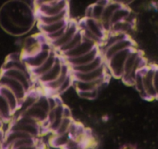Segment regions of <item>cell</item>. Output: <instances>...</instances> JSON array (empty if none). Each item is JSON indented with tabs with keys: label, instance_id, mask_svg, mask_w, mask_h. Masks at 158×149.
I'll return each instance as SVG.
<instances>
[{
	"label": "cell",
	"instance_id": "cell-32",
	"mask_svg": "<svg viewBox=\"0 0 158 149\" xmlns=\"http://www.w3.org/2000/svg\"><path fill=\"white\" fill-rule=\"evenodd\" d=\"M120 149H137L134 145H124L120 148Z\"/></svg>",
	"mask_w": 158,
	"mask_h": 149
},
{
	"label": "cell",
	"instance_id": "cell-13",
	"mask_svg": "<svg viewBox=\"0 0 158 149\" xmlns=\"http://www.w3.org/2000/svg\"><path fill=\"white\" fill-rule=\"evenodd\" d=\"M100 54H101L100 48H99V46H96L92 50L89 51L87 53L84 54V55L80 56L79 57H76V58L68 59V60H64L68 63L70 68L77 67V66H83V65L90 63L93 60H95Z\"/></svg>",
	"mask_w": 158,
	"mask_h": 149
},
{
	"label": "cell",
	"instance_id": "cell-6",
	"mask_svg": "<svg viewBox=\"0 0 158 149\" xmlns=\"http://www.w3.org/2000/svg\"><path fill=\"white\" fill-rule=\"evenodd\" d=\"M77 24H78L79 29H87L88 31H89L91 33L94 34V36H96L97 38H99L103 42L104 39L106 38V36L107 33L105 32L100 21H97L94 19L83 18V19L80 20L77 23Z\"/></svg>",
	"mask_w": 158,
	"mask_h": 149
},
{
	"label": "cell",
	"instance_id": "cell-1",
	"mask_svg": "<svg viewBox=\"0 0 158 149\" xmlns=\"http://www.w3.org/2000/svg\"><path fill=\"white\" fill-rule=\"evenodd\" d=\"M134 48L136 47L129 48V49L120 51V53L114 55L107 62L105 63L107 70L109 71L111 75L114 76L116 78L121 79L122 76H123L125 62H126L129 54Z\"/></svg>",
	"mask_w": 158,
	"mask_h": 149
},
{
	"label": "cell",
	"instance_id": "cell-9",
	"mask_svg": "<svg viewBox=\"0 0 158 149\" xmlns=\"http://www.w3.org/2000/svg\"><path fill=\"white\" fill-rule=\"evenodd\" d=\"M108 70L106 68V63L100 66L98 69L89 73H73V77L76 80H81V81L93 82L100 79L105 78L108 76Z\"/></svg>",
	"mask_w": 158,
	"mask_h": 149
},
{
	"label": "cell",
	"instance_id": "cell-22",
	"mask_svg": "<svg viewBox=\"0 0 158 149\" xmlns=\"http://www.w3.org/2000/svg\"><path fill=\"white\" fill-rule=\"evenodd\" d=\"M83 35H82L81 32H80V29H79V31L77 32V34H76V35L74 36L73 37L66 45H64L63 47L60 48V49H59V50H57L56 52L58 53L59 55H62V54L65 53L69 52V51L72 50L74 48L77 47L78 45H80V43L83 42Z\"/></svg>",
	"mask_w": 158,
	"mask_h": 149
},
{
	"label": "cell",
	"instance_id": "cell-3",
	"mask_svg": "<svg viewBox=\"0 0 158 149\" xmlns=\"http://www.w3.org/2000/svg\"><path fill=\"white\" fill-rule=\"evenodd\" d=\"M52 47L48 41L42 43V50L35 55L31 57H23V61L26 65L29 70L41 66L46 60L52 51Z\"/></svg>",
	"mask_w": 158,
	"mask_h": 149
},
{
	"label": "cell",
	"instance_id": "cell-26",
	"mask_svg": "<svg viewBox=\"0 0 158 149\" xmlns=\"http://www.w3.org/2000/svg\"><path fill=\"white\" fill-rule=\"evenodd\" d=\"M70 139V137L68 134H61V135H54L53 134L49 142H50L51 146L53 148L63 149Z\"/></svg>",
	"mask_w": 158,
	"mask_h": 149
},
{
	"label": "cell",
	"instance_id": "cell-10",
	"mask_svg": "<svg viewBox=\"0 0 158 149\" xmlns=\"http://www.w3.org/2000/svg\"><path fill=\"white\" fill-rule=\"evenodd\" d=\"M79 31L78 24L77 22L70 20L68 25L67 28H66V31L63 33V35L60 37V39L56 40V41L49 43L52 46V49H55L56 51L59 50L61 47H63L64 45H66L74 36L77 34V32Z\"/></svg>",
	"mask_w": 158,
	"mask_h": 149
},
{
	"label": "cell",
	"instance_id": "cell-25",
	"mask_svg": "<svg viewBox=\"0 0 158 149\" xmlns=\"http://www.w3.org/2000/svg\"><path fill=\"white\" fill-rule=\"evenodd\" d=\"M109 1H97L94 4L90 5L91 8V19L100 21L103 15L105 6L107 5Z\"/></svg>",
	"mask_w": 158,
	"mask_h": 149
},
{
	"label": "cell",
	"instance_id": "cell-14",
	"mask_svg": "<svg viewBox=\"0 0 158 149\" xmlns=\"http://www.w3.org/2000/svg\"><path fill=\"white\" fill-rule=\"evenodd\" d=\"M71 68L70 66L68 65V63H66L64 60V63L63 64V67H62V71L61 74H60L58 77L55 80H53L51 83H48V84L45 85V87L48 90V91H49L50 93L53 94H51V95H56V93L57 92V91L59 90V88L61 87V85L63 84V82L66 80V78L68 77V76L71 74Z\"/></svg>",
	"mask_w": 158,
	"mask_h": 149
},
{
	"label": "cell",
	"instance_id": "cell-16",
	"mask_svg": "<svg viewBox=\"0 0 158 149\" xmlns=\"http://www.w3.org/2000/svg\"><path fill=\"white\" fill-rule=\"evenodd\" d=\"M58 53L55 50V49H52V51H51L50 54L48 57V58L46 59V61L40 66L39 67L35 68L33 70H31L30 73L32 74V77L35 79H37L38 77H41L42 75L45 74L46 73H47L51 68L53 66L54 63L56 61V59L58 57Z\"/></svg>",
	"mask_w": 158,
	"mask_h": 149
},
{
	"label": "cell",
	"instance_id": "cell-5",
	"mask_svg": "<svg viewBox=\"0 0 158 149\" xmlns=\"http://www.w3.org/2000/svg\"><path fill=\"white\" fill-rule=\"evenodd\" d=\"M156 64L148 65L144 68L143 74V83L147 100H151L157 99L154 87V74Z\"/></svg>",
	"mask_w": 158,
	"mask_h": 149
},
{
	"label": "cell",
	"instance_id": "cell-31",
	"mask_svg": "<svg viewBox=\"0 0 158 149\" xmlns=\"http://www.w3.org/2000/svg\"><path fill=\"white\" fill-rule=\"evenodd\" d=\"M154 87L156 93V97L158 100V65H156L154 74Z\"/></svg>",
	"mask_w": 158,
	"mask_h": 149
},
{
	"label": "cell",
	"instance_id": "cell-8",
	"mask_svg": "<svg viewBox=\"0 0 158 149\" xmlns=\"http://www.w3.org/2000/svg\"><path fill=\"white\" fill-rule=\"evenodd\" d=\"M0 86L9 88L15 94L19 101V104L28 94L27 91L19 82L2 74H0Z\"/></svg>",
	"mask_w": 158,
	"mask_h": 149
},
{
	"label": "cell",
	"instance_id": "cell-11",
	"mask_svg": "<svg viewBox=\"0 0 158 149\" xmlns=\"http://www.w3.org/2000/svg\"><path fill=\"white\" fill-rule=\"evenodd\" d=\"M63 63H64V59H63L60 55H58L56 61L54 63L53 66H52L47 73H46L45 74L42 75L41 77H38V78L35 79V80H38L43 86H45V85L52 82L60 76V74H61Z\"/></svg>",
	"mask_w": 158,
	"mask_h": 149
},
{
	"label": "cell",
	"instance_id": "cell-18",
	"mask_svg": "<svg viewBox=\"0 0 158 149\" xmlns=\"http://www.w3.org/2000/svg\"><path fill=\"white\" fill-rule=\"evenodd\" d=\"M104 63L105 62L104 60H103V56H102V54H100L95 60H93L90 63L83 65V66L71 68V71L73 73H89L98 69L100 66H103Z\"/></svg>",
	"mask_w": 158,
	"mask_h": 149
},
{
	"label": "cell",
	"instance_id": "cell-4",
	"mask_svg": "<svg viewBox=\"0 0 158 149\" xmlns=\"http://www.w3.org/2000/svg\"><path fill=\"white\" fill-rule=\"evenodd\" d=\"M1 74L19 82L27 92H29L31 90H32L33 77L30 72H24V71L19 70L12 69L6 71H2Z\"/></svg>",
	"mask_w": 158,
	"mask_h": 149
},
{
	"label": "cell",
	"instance_id": "cell-17",
	"mask_svg": "<svg viewBox=\"0 0 158 149\" xmlns=\"http://www.w3.org/2000/svg\"><path fill=\"white\" fill-rule=\"evenodd\" d=\"M106 78L100 79V80H96L93 82L88 81H81V80H76L73 81V87L74 90L76 92H83V91H92L95 90H100L101 87L103 86V83L106 82Z\"/></svg>",
	"mask_w": 158,
	"mask_h": 149
},
{
	"label": "cell",
	"instance_id": "cell-7",
	"mask_svg": "<svg viewBox=\"0 0 158 149\" xmlns=\"http://www.w3.org/2000/svg\"><path fill=\"white\" fill-rule=\"evenodd\" d=\"M136 44L137 43H136V42L133 39H131V37H128V38L125 39V40H121V41L112 45V46H110L109 48H107L103 52L101 53L102 56L103 57V60H104V62L105 63L107 62L111 57H113L114 55L120 53V51L129 49V48H137Z\"/></svg>",
	"mask_w": 158,
	"mask_h": 149
},
{
	"label": "cell",
	"instance_id": "cell-19",
	"mask_svg": "<svg viewBox=\"0 0 158 149\" xmlns=\"http://www.w3.org/2000/svg\"><path fill=\"white\" fill-rule=\"evenodd\" d=\"M0 94L4 97L5 100L9 104L11 111L12 112V115H13L14 113L19 109V101L17 97L9 88L2 86H0Z\"/></svg>",
	"mask_w": 158,
	"mask_h": 149
},
{
	"label": "cell",
	"instance_id": "cell-23",
	"mask_svg": "<svg viewBox=\"0 0 158 149\" xmlns=\"http://www.w3.org/2000/svg\"><path fill=\"white\" fill-rule=\"evenodd\" d=\"M131 9L129 6L123 5L121 7H120L117 10H116V12H114V15H113L112 18H111V20H110L111 26L115 24V23H119V22L126 20V19L127 18L128 15H129L130 13H131Z\"/></svg>",
	"mask_w": 158,
	"mask_h": 149
},
{
	"label": "cell",
	"instance_id": "cell-28",
	"mask_svg": "<svg viewBox=\"0 0 158 149\" xmlns=\"http://www.w3.org/2000/svg\"><path fill=\"white\" fill-rule=\"evenodd\" d=\"M73 121V118H63L59 128L53 134L54 135H61V134H67Z\"/></svg>",
	"mask_w": 158,
	"mask_h": 149
},
{
	"label": "cell",
	"instance_id": "cell-24",
	"mask_svg": "<svg viewBox=\"0 0 158 149\" xmlns=\"http://www.w3.org/2000/svg\"><path fill=\"white\" fill-rule=\"evenodd\" d=\"M0 115L2 122H9L12 120V112L10 109V107L1 94H0Z\"/></svg>",
	"mask_w": 158,
	"mask_h": 149
},
{
	"label": "cell",
	"instance_id": "cell-2",
	"mask_svg": "<svg viewBox=\"0 0 158 149\" xmlns=\"http://www.w3.org/2000/svg\"><path fill=\"white\" fill-rule=\"evenodd\" d=\"M37 15L51 16L60 14L69 9V4L66 1H42L35 2Z\"/></svg>",
	"mask_w": 158,
	"mask_h": 149
},
{
	"label": "cell",
	"instance_id": "cell-20",
	"mask_svg": "<svg viewBox=\"0 0 158 149\" xmlns=\"http://www.w3.org/2000/svg\"><path fill=\"white\" fill-rule=\"evenodd\" d=\"M69 19L58 22V23H52V24H39V29H40V32H41L42 34H43L44 36H47L51 35V34L54 33V32L62 29L63 28L66 27V26L69 24Z\"/></svg>",
	"mask_w": 158,
	"mask_h": 149
},
{
	"label": "cell",
	"instance_id": "cell-30",
	"mask_svg": "<svg viewBox=\"0 0 158 149\" xmlns=\"http://www.w3.org/2000/svg\"><path fill=\"white\" fill-rule=\"evenodd\" d=\"M79 97L83 100H94L97 97L99 94V90H95L92 91H83V92H77Z\"/></svg>",
	"mask_w": 158,
	"mask_h": 149
},
{
	"label": "cell",
	"instance_id": "cell-21",
	"mask_svg": "<svg viewBox=\"0 0 158 149\" xmlns=\"http://www.w3.org/2000/svg\"><path fill=\"white\" fill-rule=\"evenodd\" d=\"M69 16V9L63 12H60V14H57L55 15H51V16H43V15H37V19H38L39 24L48 25L52 24V23H58V22L63 21V20L68 19Z\"/></svg>",
	"mask_w": 158,
	"mask_h": 149
},
{
	"label": "cell",
	"instance_id": "cell-12",
	"mask_svg": "<svg viewBox=\"0 0 158 149\" xmlns=\"http://www.w3.org/2000/svg\"><path fill=\"white\" fill-rule=\"evenodd\" d=\"M122 6H123V4L120 2L109 1L107 5L105 6L100 22L106 33H108L110 32V20L113 15L116 12V10H117Z\"/></svg>",
	"mask_w": 158,
	"mask_h": 149
},
{
	"label": "cell",
	"instance_id": "cell-33",
	"mask_svg": "<svg viewBox=\"0 0 158 149\" xmlns=\"http://www.w3.org/2000/svg\"><path fill=\"white\" fill-rule=\"evenodd\" d=\"M2 121H0V131L2 130Z\"/></svg>",
	"mask_w": 158,
	"mask_h": 149
},
{
	"label": "cell",
	"instance_id": "cell-27",
	"mask_svg": "<svg viewBox=\"0 0 158 149\" xmlns=\"http://www.w3.org/2000/svg\"><path fill=\"white\" fill-rule=\"evenodd\" d=\"M144 68L140 70L137 73V74H136L135 76V78H134V84H133V86H134V87H135L136 90L138 91V93L140 94V96H141L143 99L147 100V96H146V94H145L144 87H143V70H144Z\"/></svg>",
	"mask_w": 158,
	"mask_h": 149
},
{
	"label": "cell",
	"instance_id": "cell-15",
	"mask_svg": "<svg viewBox=\"0 0 158 149\" xmlns=\"http://www.w3.org/2000/svg\"><path fill=\"white\" fill-rule=\"evenodd\" d=\"M96 46H98L97 45H95L94 43H91V42L87 41V40H83V42L80 43V45L77 46L76 48H74L72 50L69 51L67 53H65L62 54L61 56L64 60H68V59H73L76 58V57H79L80 56H83L84 54L87 53L89 51L92 50L94 47Z\"/></svg>",
	"mask_w": 158,
	"mask_h": 149
},
{
	"label": "cell",
	"instance_id": "cell-29",
	"mask_svg": "<svg viewBox=\"0 0 158 149\" xmlns=\"http://www.w3.org/2000/svg\"><path fill=\"white\" fill-rule=\"evenodd\" d=\"M73 81L74 79L73 77L72 72L71 74L68 76V77L66 78V80L63 82V84L61 85L59 90L57 91V92L56 93V96H60L62 94H65L66 92H67L71 87H73Z\"/></svg>",
	"mask_w": 158,
	"mask_h": 149
}]
</instances>
